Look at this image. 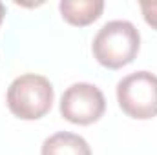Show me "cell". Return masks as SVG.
<instances>
[{"label":"cell","instance_id":"obj_1","mask_svg":"<svg viewBox=\"0 0 157 155\" xmlns=\"http://www.w3.org/2000/svg\"><path fill=\"white\" fill-rule=\"evenodd\" d=\"M141 47L139 29L128 20H110L95 35L91 49L99 64L119 70L130 64Z\"/></svg>","mask_w":157,"mask_h":155},{"label":"cell","instance_id":"obj_2","mask_svg":"<svg viewBox=\"0 0 157 155\" xmlns=\"http://www.w3.org/2000/svg\"><path fill=\"white\" fill-rule=\"evenodd\" d=\"M7 108L18 119L37 120L53 106L55 91L44 75L24 73L17 77L7 88Z\"/></svg>","mask_w":157,"mask_h":155},{"label":"cell","instance_id":"obj_3","mask_svg":"<svg viewBox=\"0 0 157 155\" xmlns=\"http://www.w3.org/2000/svg\"><path fill=\"white\" fill-rule=\"evenodd\" d=\"M117 102L132 119L146 120L157 117V75L135 71L117 82Z\"/></svg>","mask_w":157,"mask_h":155},{"label":"cell","instance_id":"obj_4","mask_svg":"<svg viewBox=\"0 0 157 155\" xmlns=\"http://www.w3.org/2000/svg\"><path fill=\"white\" fill-rule=\"evenodd\" d=\"M106 99L104 93L90 82H75L62 93L60 115L73 124H91L104 115Z\"/></svg>","mask_w":157,"mask_h":155},{"label":"cell","instance_id":"obj_5","mask_svg":"<svg viewBox=\"0 0 157 155\" xmlns=\"http://www.w3.org/2000/svg\"><path fill=\"white\" fill-rule=\"evenodd\" d=\"M40 155H91V148L77 133L57 131L42 142Z\"/></svg>","mask_w":157,"mask_h":155},{"label":"cell","instance_id":"obj_6","mask_svg":"<svg viewBox=\"0 0 157 155\" xmlns=\"http://www.w3.org/2000/svg\"><path fill=\"white\" fill-rule=\"evenodd\" d=\"M59 9L70 24L88 26L101 17L104 9V2L102 0H62L59 4Z\"/></svg>","mask_w":157,"mask_h":155},{"label":"cell","instance_id":"obj_7","mask_svg":"<svg viewBox=\"0 0 157 155\" xmlns=\"http://www.w3.org/2000/svg\"><path fill=\"white\" fill-rule=\"evenodd\" d=\"M141 6V11H143V17H144V20L154 28L157 29V2H141L139 4Z\"/></svg>","mask_w":157,"mask_h":155},{"label":"cell","instance_id":"obj_8","mask_svg":"<svg viewBox=\"0 0 157 155\" xmlns=\"http://www.w3.org/2000/svg\"><path fill=\"white\" fill-rule=\"evenodd\" d=\"M4 15H6V6L0 2V24H2V20H4Z\"/></svg>","mask_w":157,"mask_h":155}]
</instances>
